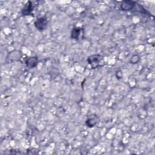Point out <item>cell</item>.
Masks as SVG:
<instances>
[{
    "label": "cell",
    "instance_id": "cell-3",
    "mask_svg": "<svg viewBox=\"0 0 155 155\" xmlns=\"http://www.w3.org/2000/svg\"><path fill=\"white\" fill-rule=\"evenodd\" d=\"M136 4V2L133 1H123L120 4V8L123 11H130L135 8Z\"/></svg>",
    "mask_w": 155,
    "mask_h": 155
},
{
    "label": "cell",
    "instance_id": "cell-4",
    "mask_svg": "<svg viewBox=\"0 0 155 155\" xmlns=\"http://www.w3.org/2000/svg\"><path fill=\"white\" fill-rule=\"evenodd\" d=\"M33 10V3L31 1H28L24 7L22 8L21 13L23 16H29L31 14V12Z\"/></svg>",
    "mask_w": 155,
    "mask_h": 155
},
{
    "label": "cell",
    "instance_id": "cell-8",
    "mask_svg": "<svg viewBox=\"0 0 155 155\" xmlns=\"http://www.w3.org/2000/svg\"><path fill=\"white\" fill-rule=\"evenodd\" d=\"M139 59H140L139 56L137 54H134L131 57V58L130 61V64H137L139 61Z\"/></svg>",
    "mask_w": 155,
    "mask_h": 155
},
{
    "label": "cell",
    "instance_id": "cell-1",
    "mask_svg": "<svg viewBox=\"0 0 155 155\" xmlns=\"http://www.w3.org/2000/svg\"><path fill=\"white\" fill-rule=\"evenodd\" d=\"M87 61L92 68L101 67L104 64V56L99 54H94L89 56L87 59Z\"/></svg>",
    "mask_w": 155,
    "mask_h": 155
},
{
    "label": "cell",
    "instance_id": "cell-2",
    "mask_svg": "<svg viewBox=\"0 0 155 155\" xmlns=\"http://www.w3.org/2000/svg\"><path fill=\"white\" fill-rule=\"evenodd\" d=\"M34 25L38 30L42 31L47 28L48 25V20L45 16L39 18L35 21Z\"/></svg>",
    "mask_w": 155,
    "mask_h": 155
},
{
    "label": "cell",
    "instance_id": "cell-7",
    "mask_svg": "<svg viewBox=\"0 0 155 155\" xmlns=\"http://www.w3.org/2000/svg\"><path fill=\"white\" fill-rule=\"evenodd\" d=\"M97 117L95 116H89L85 121L86 125L90 128H92V127H94L96 125V124H97Z\"/></svg>",
    "mask_w": 155,
    "mask_h": 155
},
{
    "label": "cell",
    "instance_id": "cell-5",
    "mask_svg": "<svg viewBox=\"0 0 155 155\" xmlns=\"http://www.w3.org/2000/svg\"><path fill=\"white\" fill-rule=\"evenodd\" d=\"M38 63V59L36 56L28 57L25 60V64L26 66L29 68H35Z\"/></svg>",
    "mask_w": 155,
    "mask_h": 155
},
{
    "label": "cell",
    "instance_id": "cell-6",
    "mask_svg": "<svg viewBox=\"0 0 155 155\" xmlns=\"http://www.w3.org/2000/svg\"><path fill=\"white\" fill-rule=\"evenodd\" d=\"M82 28H81V27H74L71 31V38L72 39L78 40L82 33Z\"/></svg>",
    "mask_w": 155,
    "mask_h": 155
}]
</instances>
